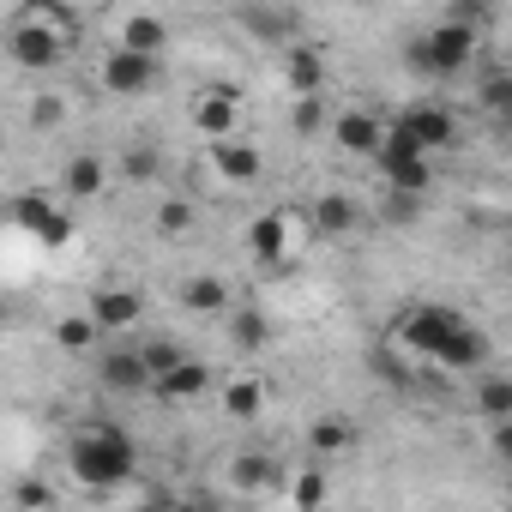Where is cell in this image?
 <instances>
[{
  "instance_id": "obj_1",
  "label": "cell",
  "mask_w": 512,
  "mask_h": 512,
  "mask_svg": "<svg viewBox=\"0 0 512 512\" xmlns=\"http://www.w3.org/2000/svg\"><path fill=\"white\" fill-rule=\"evenodd\" d=\"M79 13L67 7V0H25V7H13L7 31H0V43H7V61L19 73H55L67 67V55L79 49Z\"/></svg>"
},
{
  "instance_id": "obj_2",
  "label": "cell",
  "mask_w": 512,
  "mask_h": 512,
  "mask_svg": "<svg viewBox=\"0 0 512 512\" xmlns=\"http://www.w3.org/2000/svg\"><path fill=\"white\" fill-rule=\"evenodd\" d=\"M67 470H73L79 488L115 494V488H127V476L139 470V446H133V434L115 428L109 416H91V422H79L73 440H67Z\"/></svg>"
},
{
  "instance_id": "obj_3",
  "label": "cell",
  "mask_w": 512,
  "mask_h": 512,
  "mask_svg": "<svg viewBox=\"0 0 512 512\" xmlns=\"http://www.w3.org/2000/svg\"><path fill=\"white\" fill-rule=\"evenodd\" d=\"M308 211H296V205H272V211H260L247 223V260L260 266L266 278H284L296 260H302V247H308Z\"/></svg>"
},
{
  "instance_id": "obj_4",
  "label": "cell",
  "mask_w": 512,
  "mask_h": 512,
  "mask_svg": "<svg viewBox=\"0 0 512 512\" xmlns=\"http://www.w3.org/2000/svg\"><path fill=\"white\" fill-rule=\"evenodd\" d=\"M476 43H482V25H470V19L452 13V19L428 25L422 43H410V67L428 73V79H452V73H464L476 61Z\"/></svg>"
},
{
  "instance_id": "obj_5",
  "label": "cell",
  "mask_w": 512,
  "mask_h": 512,
  "mask_svg": "<svg viewBox=\"0 0 512 512\" xmlns=\"http://www.w3.org/2000/svg\"><path fill=\"white\" fill-rule=\"evenodd\" d=\"M464 314L446 308V302H410L398 320H392V344L410 356V362H434V350L446 344V332L458 326Z\"/></svg>"
},
{
  "instance_id": "obj_6",
  "label": "cell",
  "mask_w": 512,
  "mask_h": 512,
  "mask_svg": "<svg viewBox=\"0 0 512 512\" xmlns=\"http://www.w3.org/2000/svg\"><path fill=\"white\" fill-rule=\"evenodd\" d=\"M205 169H211V181L241 193V187H253L266 175V151L253 139H241V133H223V139H205Z\"/></svg>"
},
{
  "instance_id": "obj_7",
  "label": "cell",
  "mask_w": 512,
  "mask_h": 512,
  "mask_svg": "<svg viewBox=\"0 0 512 512\" xmlns=\"http://www.w3.org/2000/svg\"><path fill=\"white\" fill-rule=\"evenodd\" d=\"M97 79H103V91L109 97H145V91H157V79H163V55H139V49H109L103 55V67H97Z\"/></svg>"
},
{
  "instance_id": "obj_8",
  "label": "cell",
  "mask_w": 512,
  "mask_h": 512,
  "mask_svg": "<svg viewBox=\"0 0 512 512\" xmlns=\"http://www.w3.org/2000/svg\"><path fill=\"white\" fill-rule=\"evenodd\" d=\"M13 223L31 229L43 247H67L73 241V205L55 199V193H19L13 199Z\"/></svg>"
},
{
  "instance_id": "obj_9",
  "label": "cell",
  "mask_w": 512,
  "mask_h": 512,
  "mask_svg": "<svg viewBox=\"0 0 512 512\" xmlns=\"http://www.w3.org/2000/svg\"><path fill=\"white\" fill-rule=\"evenodd\" d=\"M193 127L205 133V139H223V133H241L247 127V97H241V85H205L199 97H193Z\"/></svg>"
},
{
  "instance_id": "obj_10",
  "label": "cell",
  "mask_w": 512,
  "mask_h": 512,
  "mask_svg": "<svg viewBox=\"0 0 512 512\" xmlns=\"http://www.w3.org/2000/svg\"><path fill=\"white\" fill-rule=\"evenodd\" d=\"M488 356H494L488 332H482L476 320H458V326L446 332V344L434 350V362H428V368H440V374H482V368H488Z\"/></svg>"
},
{
  "instance_id": "obj_11",
  "label": "cell",
  "mask_w": 512,
  "mask_h": 512,
  "mask_svg": "<svg viewBox=\"0 0 512 512\" xmlns=\"http://www.w3.org/2000/svg\"><path fill=\"white\" fill-rule=\"evenodd\" d=\"M392 127H398V133H410L428 157H434V151H446V145H458V115H452L446 103H410Z\"/></svg>"
},
{
  "instance_id": "obj_12",
  "label": "cell",
  "mask_w": 512,
  "mask_h": 512,
  "mask_svg": "<svg viewBox=\"0 0 512 512\" xmlns=\"http://www.w3.org/2000/svg\"><path fill=\"white\" fill-rule=\"evenodd\" d=\"M85 314L97 320V332H133L145 320V296L133 284H97L91 302H85Z\"/></svg>"
},
{
  "instance_id": "obj_13",
  "label": "cell",
  "mask_w": 512,
  "mask_h": 512,
  "mask_svg": "<svg viewBox=\"0 0 512 512\" xmlns=\"http://www.w3.org/2000/svg\"><path fill=\"white\" fill-rule=\"evenodd\" d=\"M326 133L338 139V151H350V157H368V163H374V151H380V139H386V121H380L374 109H338V115L326 121Z\"/></svg>"
},
{
  "instance_id": "obj_14",
  "label": "cell",
  "mask_w": 512,
  "mask_h": 512,
  "mask_svg": "<svg viewBox=\"0 0 512 512\" xmlns=\"http://www.w3.org/2000/svg\"><path fill=\"white\" fill-rule=\"evenodd\" d=\"M278 482H284V458H272V452H241V458H229V488L247 494V500L278 494Z\"/></svg>"
},
{
  "instance_id": "obj_15",
  "label": "cell",
  "mask_w": 512,
  "mask_h": 512,
  "mask_svg": "<svg viewBox=\"0 0 512 512\" xmlns=\"http://www.w3.org/2000/svg\"><path fill=\"white\" fill-rule=\"evenodd\" d=\"M115 43H121V49H139V55H169L175 31H169V19H163V13L133 7V13H121V25H115Z\"/></svg>"
},
{
  "instance_id": "obj_16",
  "label": "cell",
  "mask_w": 512,
  "mask_h": 512,
  "mask_svg": "<svg viewBox=\"0 0 512 512\" xmlns=\"http://www.w3.org/2000/svg\"><path fill=\"white\" fill-rule=\"evenodd\" d=\"M284 85H290L296 97L326 91V49L308 43V37H290V43H284Z\"/></svg>"
},
{
  "instance_id": "obj_17",
  "label": "cell",
  "mask_w": 512,
  "mask_h": 512,
  "mask_svg": "<svg viewBox=\"0 0 512 512\" xmlns=\"http://www.w3.org/2000/svg\"><path fill=\"white\" fill-rule=\"evenodd\" d=\"M175 302H181L187 314H199V320H223V314L235 308V290H229L217 272H193V278H181Z\"/></svg>"
},
{
  "instance_id": "obj_18",
  "label": "cell",
  "mask_w": 512,
  "mask_h": 512,
  "mask_svg": "<svg viewBox=\"0 0 512 512\" xmlns=\"http://www.w3.org/2000/svg\"><path fill=\"white\" fill-rule=\"evenodd\" d=\"M109 181H115V169H109L97 151H79V157H67V169H61V199H67V205H85V199H97Z\"/></svg>"
},
{
  "instance_id": "obj_19",
  "label": "cell",
  "mask_w": 512,
  "mask_h": 512,
  "mask_svg": "<svg viewBox=\"0 0 512 512\" xmlns=\"http://www.w3.org/2000/svg\"><path fill=\"white\" fill-rule=\"evenodd\" d=\"M362 223V205H356V193H320L314 205H308V229L314 235H326V241H338V235H350Z\"/></svg>"
},
{
  "instance_id": "obj_20",
  "label": "cell",
  "mask_w": 512,
  "mask_h": 512,
  "mask_svg": "<svg viewBox=\"0 0 512 512\" xmlns=\"http://www.w3.org/2000/svg\"><path fill=\"white\" fill-rule=\"evenodd\" d=\"M151 392H157L163 404H193V398H205V392H211V368H205L199 356H181V362L151 386Z\"/></svg>"
},
{
  "instance_id": "obj_21",
  "label": "cell",
  "mask_w": 512,
  "mask_h": 512,
  "mask_svg": "<svg viewBox=\"0 0 512 512\" xmlns=\"http://www.w3.org/2000/svg\"><path fill=\"white\" fill-rule=\"evenodd\" d=\"M278 494L290 500V506H320V500H332V476L320 470V458L314 464H284V482H278Z\"/></svg>"
},
{
  "instance_id": "obj_22",
  "label": "cell",
  "mask_w": 512,
  "mask_h": 512,
  "mask_svg": "<svg viewBox=\"0 0 512 512\" xmlns=\"http://www.w3.org/2000/svg\"><path fill=\"white\" fill-rule=\"evenodd\" d=\"M266 380L260 374H229L223 380V416H235V422H253V416H260L266 410Z\"/></svg>"
},
{
  "instance_id": "obj_23",
  "label": "cell",
  "mask_w": 512,
  "mask_h": 512,
  "mask_svg": "<svg viewBox=\"0 0 512 512\" xmlns=\"http://www.w3.org/2000/svg\"><path fill=\"white\" fill-rule=\"evenodd\" d=\"M97 374H103V386H109V392H151V368H145V356H139V350H109Z\"/></svg>"
},
{
  "instance_id": "obj_24",
  "label": "cell",
  "mask_w": 512,
  "mask_h": 512,
  "mask_svg": "<svg viewBox=\"0 0 512 512\" xmlns=\"http://www.w3.org/2000/svg\"><path fill=\"white\" fill-rule=\"evenodd\" d=\"M223 320H229V344H235L241 356H260V350H272V320H266L260 308H229Z\"/></svg>"
},
{
  "instance_id": "obj_25",
  "label": "cell",
  "mask_w": 512,
  "mask_h": 512,
  "mask_svg": "<svg viewBox=\"0 0 512 512\" xmlns=\"http://www.w3.org/2000/svg\"><path fill=\"white\" fill-rule=\"evenodd\" d=\"M193 223H199V205H193L187 193H169V199H157V217H151V229H157L163 241H187V235H193Z\"/></svg>"
},
{
  "instance_id": "obj_26",
  "label": "cell",
  "mask_w": 512,
  "mask_h": 512,
  "mask_svg": "<svg viewBox=\"0 0 512 512\" xmlns=\"http://www.w3.org/2000/svg\"><path fill=\"white\" fill-rule=\"evenodd\" d=\"M356 446V428L344 422V416H320L314 428H308V452L320 458V464H332V458H344Z\"/></svg>"
},
{
  "instance_id": "obj_27",
  "label": "cell",
  "mask_w": 512,
  "mask_h": 512,
  "mask_svg": "<svg viewBox=\"0 0 512 512\" xmlns=\"http://www.w3.org/2000/svg\"><path fill=\"white\" fill-rule=\"evenodd\" d=\"M115 175H121V181H127V187H151V181H157V175H163V151H157V145H145V139H139V145H127V151H121V157H115Z\"/></svg>"
},
{
  "instance_id": "obj_28",
  "label": "cell",
  "mask_w": 512,
  "mask_h": 512,
  "mask_svg": "<svg viewBox=\"0 0 512 512\" xmlns=\"http://www.w3.org/2000/svg\"><path fill=\"white\" fill-rule=\"evenodd\" d=\"M97 338H103V332H97V320H91L85 308L55 320V350H67V356H91V350H97Z\"/></svg>"
},
{
  "instance_id": "obj_29",
  "label": "cell",
  "mask_w": 512,
  "mask_h": 512,
  "mask_svg": "<svg viewBox=\"0 0 512 512\" xmlns=\"http://www.w3.org/2000/svg\"><path fill=\"white\" fill-rule=\"evenodd\" d=\"M241 19L253 25L260 43H290L296 37V13H284V7H241Z\"/></svg>"
},
{
  "instance_id": "obj_30",
  "label": "cell",
  "mask_w": 512,
  "mask_h": 512,
  "mask_svg": "<svg viewBox=\"0 0 512 512\" xmlns=\"http://www.w3.org/2000/svg\"><path fill=\"white\" fill-rule=\"evenodd\" d=\"M61 121H67V97L61 91H37L25 103V127L31 133H61Z\"/></svg>"
},
{
  "instance_id": "obj_31",
  "label": "cell",
  "mask_w": 512,
  "mask_h": 512,
  "mask_svg": "<svg viewBox=\"0 0 512 512\" xmlns=\"http://www.w3.org/2000/svg\"><path fill=\"white\" fill-rule=\"evenodd\" d=\"M326 121H332V109H326V97H320V91L296 97V109H290V133H296V139H320V133H326Z\"/></svg>"
},
{
  "instance_id": "obj_32",
  "label": "cell",
  "mask_w": 512,
  "mask_h": 512,
  "mask_svg": "<svg viewBox=\"0 0 512 512\" xmlns=\"http://www.w3.org/2000/svg\"><path fill=\"white\" fill-rule=\"evenodd\" d=\"M476 416H488V422L512 416V380H506V374H482V386H476Z\"/></svg>"
},
{
  "instance_id": "obj_33",
  "label": "cell",
  "mask_w": 512,
  "mask_h": 512,
  "mask_svg": "<svg viewBox=\"0 0 512 512\" xmlns=\"http://www.w3.org/2000/svg\"><path fill=\"white\" fill-rule=\"evenodd\" d=\"M482 103H488V115H494V121H506V115H512V79H506L500 67L482 79Z\"/></svg>"
},
{
  "instance_id": "obj_34",
  "label": "cell",
  "mask_w": 512,
  "mask_h": 512,
  "mask_svg": "<svg viewBox=\"0 0 512 512\" xmlns=\"http://www.w3.org/2000/svg\"><path fill=\"white\" fill-rule=\"evenodd\" d=\"M139 356H145V368H151V386H157V380H163V374H169V368H175V362L187 356V350H181L175 338H157V344H145Z\"/></svg>"
},
{
  "instance_id": "obj_35",
  "label": "cell",
  "mask_w": 512,
  "mask_h": 512,
  "mask_svg": "<svg viewBox=\"0 0 512 512\" xmlns=\"http://www.w3.org/2000/svg\"><path fill=\"white\" fill-rule=\"evenodd\" d=\"M13 500H19V506H55V488L37 482V476H25V482H13Z\"/></svg>"
},
{
  "instance_id": "obj_36",
  "label": "cell",
  "mask_w": 512,
  "mask_h": 512,
  "mask_svg": "<svg viewBox=\"0 0 512 512\" xmlns=\"http://www.w3.org/2000/svg\"><path fill=\"white\" fill-rule=\"evenodd\" d=\"M476 7H494V0H476Z\"/></svg>"
}]
</instances>
